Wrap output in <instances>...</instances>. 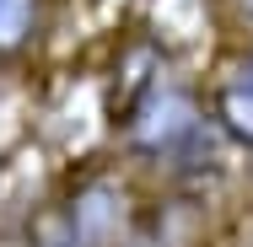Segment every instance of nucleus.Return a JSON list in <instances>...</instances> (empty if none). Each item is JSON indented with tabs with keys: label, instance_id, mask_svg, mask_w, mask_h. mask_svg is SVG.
<instances>
[{
	"label": "nucleus",
	"instance_id": "3",
	"mask_svg": "<svg viewBox=\"0 0 253 247\" xmlns=\"http://www.w3.org/2000/svg\"><path fill=\"white\" fill-rule=\"evenodd\" d=\"M237 5H243V11H248V16H253V0H237Z\"/></svg>",
	"mask_w": 253,
	"mask_h": 247
},
{
	"label": "nucleus",
	"instance_id": "2",
	"mask_svg": "<svg viewBox=\"0 0 253 247\" xmlns=\"http://www.w3.org/2000/svg\"><path fill=\"white\" fill-rule=\"evenodd\" d=\"M33 27V0H0V54L16 49Z\"/></svg>",
	"mask_w": 253,
	"mask_h": 247
},
{
	"label": "nucleus",
	"instance_id": "1",
	"mask_svg": "<svg viewBox=\"0 0 253 247\" xmlns=\"http://www.w3.org/2000/svg\"><path fill=\"white\" fill-rule=\"evenodd\" d=\"M215 124L237 145H253V54L226 75V86L215 92Z\"/></svg>",
	"mask_w": 253,
	"mask_h": 247
}]
</instances>
